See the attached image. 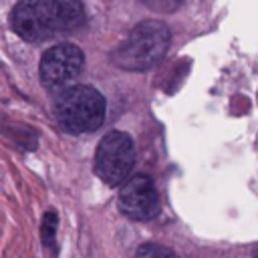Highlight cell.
I'll use <instances>...</instances> for the list:
<instances>
[{"label": "cell", "instance_id": "8992f818", "mask_svg": "<svg viewBox=\"0 0 258 258\" xmlns=\"http://www.w3.org/2000/svg\"><path fill=\"white\" fill-rule=\"evenodd\" d=\"M119 210L131 220H151L159 214V196L157 189L147 175H133L129 177L117 196Z\"/></svg>", "mask_w": 258, "mask_h": 258}, {"label": "cell", "instance_id": "277c9868", "mask_svg": "<svg viewBox=\"0 0 258 258\" xmlns=\"http://www.w3.org/2000/svg\"><path fill=\"white\" fill-rule=\"evenodd\" d=\"M135 163V145L129 133L109 131L97 147L95 171L107 185L125 183Z\"/></svg>", "mask_w": 258, "mask_h": 258}, {"label": "cell", "instance_id": "ba28073f", "mask_svg": "<svg viewBox=\"0 0 258 258\" xmlns=\"http://www.w3.org/2000/svg\"><path fill=\"white\" fill-rule=\"evenodd\" d=\"M54 232H56V214L50 210L44 214V220H42V240L46 246L54 244Z\"/></svg>", "mask_w": 258, "mask_h": 258}, {"label": "cell", "instance_id": "6da1fadb", "mask_svg": "<svg viewBox=\"0 0 258 258\" xmlns=\"http://www.w3.org/2000/svg\"><path fill=\"white\" fill-rule=\"evenodd\" d=\"M83 22L85 10L81 0H20L10 12L12 30L28 42L73 32Z\"/></svg>", "mask_w": 258, "mask_h": 258}, {"label": "cell", "instance_id": "3957f363", "mask_svg": "<svg viewBox=\"0 0 258 258\" xmlns=\"http://www.w3.org/2000/svg\"><path fill=\"white\" fill-rule=\"evenodd\" d=\"M54 117L69 133H89L101 127L105 119V97L87 85H75L58 93L54 101Z\"/></svg>", "mask_w": 258, "mask_h": 258}, {"label": "cell", "instance_id": "5b68a950", "mask_svg": "<svg viewBox=\"0 0 258 258\" xmlns=\"http://www.w3.org/2000/svg\"><path fill=\"white\" fill-rule=\"evenodd\" d=\"M83 67H85V54L77 44L71 42L54 44L40 58V67H38L40 83L44 85V89L52 93H62L71 89L73 81L81 75Z\"/></svg>", "mask_w": 258, "mask_h": 258}, {"label": "cell", "instance_id": "7a4b0ae2", "mask_svg": "<svg viewBox=\"0 0 258 258\" xmlns=\"http://www.w3.org/2000/svg\"><path fill=\"white\" fill-rule=\"evenodd\" d=\"M169 42L171 34L163 22L143 20L113 50L111 60L123 71H147L165 56Z\"/></svg>", "mask_w": 258, "mask_h": 258}, {"label": "cell", "instance_id": "9c48e42d", "mask_svg": "<svg viewBox=\"0 0 258 258\" xmlns=\"http://www.w3.org/2000/svg\"><path fill=\"white\" fill-rule=\"evenodd\" d=\"M139 2L155 12H173L183 4V0H139Z\"/></svg>", "mask_w": 258, "mask_h": 258}, {"label": "cell", "instance_id": "52a82bcc", "mask_svg": "<svg viewBox=\"0 0 258 258\" xmlns=\"http://www.w3.org/2000/svg\"><path fill=\"white\" fill-rule=\"evenodd\" d=\"M135 258H179V256L173 250H169L167 246L149 242V244H143V246L137 248Z\"/></svg>", "mask_w": 258, "mask_h": 258}]
</instances>
